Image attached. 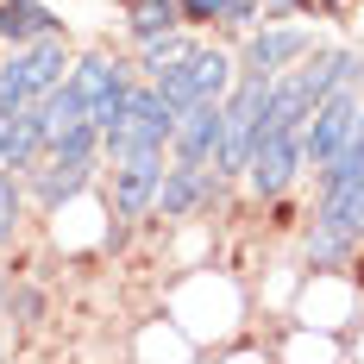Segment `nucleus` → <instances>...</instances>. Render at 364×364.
<instances>
[{"instance_id": "1", "label": "nucleus", "mask_w": 364, "mask_h": 364, "mask_svg": "<svg viewBox=\"0 0 364 364\" xmlns=\"http://www.w3.org/2000/svg\"><path fill=\"white\" fill-rule=\"evenodd\" d=\"M63 75H70V44H63V32L38 38V44H13V57L0 63V101H6V113H19L26 101H44Z\"/></svg>"}, {"instance_id": "2", "label": "nucleus", "mask_w": 364, "mask_h": 364, "mask_svg": "<svg viewBox=\"0 0 364 364\" xmlns=\"http://www.w3.org/2000/svg\"><path fill=\"white\" fill-rule=\"evenodd\" d=\"M264 95H270V75L245 70L232 88H226V126H220V151H214V176H239L252 164V145H257V119H264Z\"/></svg>"}, {"instance_id": "3", "label": "nucleus", "mask_w": 364, "mask_h": 364, "mask_svg": "<svg viewBox=\"0 0 364 364\" xmlns=\"http://www.w3.org/2000/svg\"><path fill=\"white\" fill-rule=\"evenodd\" d=\"M151 82H157L164 107L182 119V113L195 107V101H226V88H232V57H226V50H208V44H195L182 63L157 70Z\"/></svg>"}, {"instance_id": "4", "label": "nucleus", "mask_w": 364, "mask_h": 364, "mask_svg": "<svg viewBox=\"0 0 364 364\" xmlns=\"http://www.w3.org/2000/svg\"><path fill=\"white\" fill-rule=\"evenodd\" d=\"M358 113H364V88H358V82H339L333 95L314 101V113H308V139H301V151H308V164H314V170H327L333 157L352 145Z\"/></svg>"}, {"instance_id": "5", "label": "nucleus", "mask_w": 364, "mask_h": 364, "mask_svg": "<svg viewBox=\"0 0 364 364\" xmlns=\"http://www.w3.org/2000/svg\"><path fill=\"white\" fill-rule=\"evenodd\" d=\"M75 82H82V95H88V126L107 139L113 126L126 119V101H132V82H126V63L107 57V50H88L82 63H75Z\"/></svg>"}, {"instance_id": "6", "label": "nucleus", "mask_w": 364, "mask_h": 364, "mask_svg": "<svg viewBox=\"0 0 364 364\" xmlns=\"http://www.w3.org/2000/svg\"><path fill=\"white\" fill-rule=\"evenodd\" d=\"M157 182H164V151H132L113 157V214L139 220L157 208Z\"/></svg>"}, {"instance_id": "7", "label": "nucleus", "mask_w": 364, "mask_h": 364, "mask_svg": "<svg viewBox=\"0 0 364 364\" xmlns=\"http://www.w3.org/2000/svg\"><path fill=\"white\" fill-rule=\"evenodd\" d=\"M44 151H50V113H44V101H26L19 113H6L0 164H6V170H38Z\"/></svg>"}, {"instance_id": "8", "label": "nucleus", "mask_w": 364, "mask_h": 364, "mask_svg": "<svg viewBox=\"0 0 364 364\" xmlns=\"http://www.w3.org/2000/svg\"><path fill=\"white\" fill-rule=\"evenodd\" d=\"M214 195V176H208V164H195V157H176L164 182H157V214L164 220H188L201 201Z\"/></svg>"}, {"instance_id": "9", "label": "nucleus", "mask_w": 364, "mask_h": 364, "mask_svg": "<svg viewBox=\"0 0 364 364\" xmlns=\"http://www.w3.org/2000/svg\"><path fill=\"white\" fill-rule=\"evenodd\" d=\"M220 126H226V113H220V101H195V107L176 119V157H195V164H214L220 151Z\"/></svg>"}, {"instance_id": "10", "label": "nucleus", "mask_w": 364, "mask_h": 364, "mask_svg": "<svg viewBox=\"0 0 364 364\" xmlns=\"http://www.w3.org/2000/svg\"><path fill=\"white\" fill-rule=\"evenodd\" d=\"M50 32H63V19L44 0H0V44H38Z\"/></svg>"}, {"instance_id": "11", "label": "nucleus", "mask_w": 364, "mask_h": 364, "mask_svg": "<svg viewBox=\"0 0 364 364\" xmlns=\"http://www.w3.org/2000/svg\"><path fill=\"white\" fill-rule=\"evenodd\" d=\"M308 57V32H257L245 44V70L257 75H283V63H301Z\"/></svg>"}, {"instance_id": "12", "label": "nucleus", "mask_w": 364, "mask_h": 364, "mask_svg": "<svg viewBox=\"0 0 364 364\" xmlns=\"http://www.w3.org/2000/svg\"><path fill=\"white\" fill-rule=\"evenodd\" d=\"M182 26V0H132L126 6V32L132 44H145V38H164Z\"/></svg>"}, {"instance_id": "13", "label": "nucleus", "mask_w": 364, "mask_h": 364, "mask_svg": "<svg viewBox=\"0 0 364 364\" xmlns=\"http://www.w3.org/2000/svg\"><path fill=\"white\" fill-rule=\"evenodd\" d=\"M38 170H44V176H38V201H44V208H57V201H70L75 188L88 182L95 164H57V157H38Z\"/></svg>"}, {"instance_id": "14", "label": "nucleus", "mask_w": 364, "mask_h": 364, "mask_svg": "<svg viewBox=\"0 0 364 364\" xmlns=\"http://www.w3.org/2000/svg\"><path fill=\"white\" fill-rule=\"evenodd\" d=\"M139 50H145V75H157V70H170V63H182V57L195 50V38H182V32H164V38H145Z\"/></svg>"}, {"instance_id": "15", "label": "nucleus", "mask_w": 364, "mask_h": 364, "mask_svg": "<svg viewBox=\"0 0 364 364\" xmlns=\"http://www.w3.org/2000/svg\"><path fill=\"white\" fill-rule=\"evenodd\" d=\"M19 220H26V195H19V182H13V170L0 164V245H13Z\"/></svg>"}, {"instance_id": "16", "label": "nucleus", "mask_w": 364, "mask_h": 364, "mask_svg": "<svg viewBox=\"0 0 364 364\" xmlns=\"http://www.w3.org/2000/svg\"><path fill=\"white\" fill-rule=\"evenodd\" d=\"M226 13H232V0H182V26H226Z\"/></svg>"}, {"instance_id": "17", "label": "nucleus", "mask_w": 364, "mask_h": 364, "mask_svg": "<svg viewBox=\"0 0 364 364\" xmlns=\"http://www.w3.org/2000/svg\"><path fill=\"white\" fill-rule=\"evenodd\" d=\"M0 352H6V346H0Z\"/></svg>"}]
</instances>
